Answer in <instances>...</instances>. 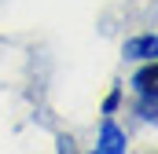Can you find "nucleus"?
Masks as SVG:
<instances>
[{
	"mask_svg": "<svg viewBox=\"0 0 158 154\" xmlns=\"http://www.w3.org/2000/svg\"><path fill=\"white\" fill-rule=\"evenodd\" d=\"M125 59H158V33H143V37L125 40Z\"/></svg>",
	"mask_w": 158,
	"mask_h": 154,
	"instance_id": "nucleus-2",
	"label": "nucleus"
},
{
	"mask_svg": "<svg viewBox=\"0 0 158 154\" xmlns=\"http://www.w3.org/2000/svg\"><path fill=\"white\" fill-rule=\"evenodd\" d=\"M118 103H121V92L114 88V92H110V95L103 99V110H107V114H114V110H118Z\"/></svg>",
	"mask_w": 158,
	"mask_h": 154,
	"instance_id": "nucleus-4",
	"label": "nucleus"
},
{
	"mask_svg": "<svg viewBox=\"0 0 158 154\" xmlns=\"http://www.w3.org/2000/svg\"><path fill=\"white\" fill-rule=\"evenodd\" d=\"M132 88H136L140 95H151V99H158V59H151V66H143L140 74L132 77Z\"/></svg>",
	"mask_w": 158,
	"mask_h": 154,
	"instance_id": "nucleus-3",
	"label": "nucleus"
},
{
	"mask_svg": "<svg viewBox=\"0 0 158 154\" xmlns=\"http://www.w3.org/2000/svg\"><path fill=\"white\" fill-rule=\"evenodd\" d=\"M125 147H129V143H125V132H121L110 117H103V128H99V143H96V151H99V154H121Z\"/></svg>",
	"mask_w": 158,
	"mask_h": 154,
	"instance_id": "nucleus-1",
	"label": "nucleus"
}]
</instances>
